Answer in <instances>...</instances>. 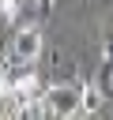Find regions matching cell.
<instances>
[{
	"instance_id": "cell-8",
	"label": "cell",
	"mask_w": 113,
	"mask_h": 120,
	"mask_svg": "<svg viewBox=\"0 0 113 120\" xmlns=\"http://www.w3.org/2000/svg\"><path fill=\"white\" fill-rule=\"evenodd\" d=\"M87 120H94V116H87Z\"/></svg>"
},
{
	"instance_id": "cell-5",
	"label": "cell",
	"mask_w": 113,
	"mask_h": 120,
	"mask_svg": "<svg viewBox=\"0 0 113 120\" xmlns=\"http://www.w3.org/2000/svg\"><path fill=\"white\" fill-rule=\"evenodd\" d=\"M0 15L8 22H19V0H0Z\"/></svg>"
},
{
	"instance_id": "cell-1",
	"label": "cell",
	"mask_w": 113,
	"mask_h": 120,
	"mask_svg": "<svg viewBox=\"0 0 113 120\" xmlns=\"http://www.w3.org/2000/svg\"><path fill=\"white\" fill-rule=\"evenodd\" d=\"M45 112L53 120H75L83 112V86L79 82H53L45 90Z\"/></svg>"
},
{
	"instance_id": "cell-4",
	"label": "cell",
	"mask_w": 113,
	"mask_h": 120,
	"mask_svg": "<svg viewBox=\"0 0 113 120\" xmlns=\"http://www.w3.org/2000/svg\"><path fill=\"white\" fill-rule=\"evenodd\" d=\"M0 120H19V105H15L11 90H4V94H0Z\"/></svg>"
},
{
	"instance_id": "cell-6",
	"label": "cell",
	"mask_w": 113,
	"mask_h": 120,
	"mask_svg": "<svg viewBox=\"0 0 113 120\" xmlns=\"http://www.w3.org/2000/svg\"><path fill=\"white\" fill-rule=\"evenodd\" d=\"M105 64H109V68H113V30H109V34H105Z\"/></svg>"
},
{
	"instance_id": "cell-7",
	"label": "cell",
	"mask_w": 113,
	"mask_h": 120,
	"mask_svg": "<svg viewBox=\"0 0 113 120\" xmlns=\"http://www.w3.org/2000/svg\"><path fill=\"white\" fill-rule=\"evenodd\" d=\"M38 8H41V11H49V8H53V0H38Z\"/></svg>"
},
{
	"instance_id": "cell-2",
	"label": "cell",
	"mask_w": 113,
	"mask_h": 120,
	"mask_svg": "<svg viewBox=\"0 0 113 120\" xmlns=\"http://www.w3.org/2000/svg\"><path fill=\"white\" fill-rule=\"evenodd\" d=\"M41 26H19L11 38V60L15 64H34L41 56Z\"/></svg>"
},
{
	"instance_id": "cell-3",
	"label": "cell",
	"mask_w": 113,
	"mask_h": 120,
	"mask_svg": "<svg viewBox=\"0 0 113 120\" xmlns=\"http://www.w3.org/2000/svg\"><path fill=\"white\" fill-rule=\"evenodd\" d=\"M98 105H102V90H98V86H83V112L94 116Z\"/></svg>"
}]
</instances>
